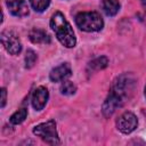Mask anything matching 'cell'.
<instances>
[{"label": "cell", "instance_id": "6da1fadb", "mask_svg": "<svg viewBox=\"0 0 146 146\" xmlns=\"http://www.w3.org/2000/svg\"><path fill=\"white\" fill-rule=\"evenodd\" d=\"M135 84L136 80L130 73H123L116 76L102 106V113L105 117L112 116L117 108L122 107L131 98L135 91Z\"/></svg>", "mask_w": 146, "mask_h": 146}, {"label": "cell", "instance_id": "7a4b0ae2", "mask_svg": "<svg viewBox=\"0 0 146 146\" xmlns=\"http://www.w3.org/2000/svg\"><path fill=\"white\" fill-rule=\"evenodd\" d=\"M50 27L55 32L58 41L65 48H74L76 44V38L71 24L65 18L64 14L56 11L50 18Z\"/></svg>", "mask_w": 146, "mask_h": 146}, {"label": "cell", "instance_id": "3957f363", "mask_svg": "<svg viewBox=\"0 0 146 146\" xmlns=\"http://www.w3.org/2000/svg\"><path fill=\"white\" fill-rule=\"evenodd\" d=\"M76 26L84 32H98L104 27V19L97 11H81L75 16Z\"/></svg>", "mask_w": 146, "mask_h": 146}, {"label": "cell", "instance_id": "277c9868", "mask_svg": "<svg viewBox=\"0 0 146 146\" xmlns=\"http://www.w3.org/2000/svg\"><path fill=\"white\" fill-rule=\"evenodd\" d=\"M32 131L36 137H40L46 144H49V145L60 144V139L58 137V132L56 128V121L52 119L35 125Z\"/></svg>", "mask_w": 146, "mask_h": 146}, {"label": "cell", "instance_id": "5b68a950", "mask_svg": "<svg viewBox=\"0 0 146 146\" xmlns=\"http://www.w3.org/2000/svg\"><path fill=\"white\" fill-rule=\"evenodd\" d=\"M1 43L10 55H18L22 51V42L19 35L13 30H5L0 35Z\"/></svg>", "mask_w": 146, "mask_h": 146}, {"label": "cell", "instance_id": "8992f818", "mask_svg": "<svg viewBox=\"0 0 146 146\" xmlns=\"http://www.w3.org/2000/svg\"><path fill=\"white\" fill-rule=\"evenodd\" d=\"M138 127V119L132 112L122 113L116 120V128L120 132L124 135H129L136 130Z\"/></svg>", "mask_w": 146, "mask_h": 146}, {"label": "cell", "instance_id": "52a82bcc", "mask_svg": "<svg viewBox=\"0 0 146 146\" xmlns=\"http://www.w3.org/2000/svg\"><path fill=\"white\" fill-rule=\"evenodd\" d=\"M48 98H49V91L46 87L39 86L38 88H35L31 97V103L33 108L35 111H42L48 102Z\"/></svg>", "mask_w": 146, "mask_h": 146}, {"label": "cell", "instance_id": "ba28073f", "mask_svg": "<svg viewBox=\"0 0 146 146\" xmlns=\"http://www.w3.org/2000/svg\"><path fill=\"white\" fill-rule=\"evenodd\" d=\"M72 75V68L68 63H62L54 67L49 73V79L51 82H63Z\"/></svg>", "mask_w": 146, "mask_h": 146}, {"label": "cell", "instance_id": "9c48e42d", "mask_svg": "<svg viewBox=\"0 0 146 146\" xmlns=\"http://www.w3.org/2000/svg\"><path fill=\"white\" fill-rule=\"evenodd\" d=\"M7 8L13 16L25 17L29 15L30 9L25 0H6Z\"/></svg>", "mask_w": 146, "mask_h": 146}, {"label": "cell", "instance_id": "30bf717a", "mask_svg": "<svg viewBox=\"0 0 146 146\" xmlns=\"http://www.w3.org/2000/svg\"><path fill=\"white\" fill-rule=\"evenodd\" d=\"M29 39L31 40L32 43L35 44H49L51 41L49 34L44 30L39 27H33L29 32Z\"/></svg>", "mask_w": 146, "mask_h": 146}, {"label": "cell", "instance_id": "8fae6325", "mask_svg": "<svg viewBox=\"0 0 146 146\" xmlns=\"http://www.w3.org/2000/svg\"><path fill=\"white\" fill-rule=\"evenodd\" d=\"M107 65H108V58L106 56H100V57H97V58H95V59H92L91 62L88 63L87 72L88 73L97 72V71L104 70Z\"/></svg>", "mask_w": 146, "mask_h": 146}, {"label": "cell", "instance_id": "7c38bea8", "mask_svg": "<svg viewBox=\"0 0 146 146\" xmlns=\"http://www.w3.org/2000/svg\"><path fill=\"white\" fill-rule=\"evenodd\" d=\"M120 7L121 5L119 0H103V3H102V8L104 13L110 17L115 16L119 13Z\"/></svg>", "mask_w": 146, "mask_h": 146}, {"label": "cell", "instance_id": "4fadbf2b", "mask_svg": "<svg viewBox=\"0 0 146 146\" xmlns=\"http://www.w3.org/2000/svg\"><path fill=\"white\" fill-rule=\"evenodd\" d=\"M26 116H27V108L23 107V108H19L18 111H16L15 113H13L10 119H9V121H10L11 124H15V125L16 124H21L22 122H24Z\"/></svg>", "mask_w": 146, "mask_h": 146}, {"label": "cell", "instance_id": "5bb4252c", "mask_svg": "<svg viewBox=\"0 0 146 146\" xmlns=\"http://www.w3.org/2000/svg\"><path fill=\"white\" fill-rule=\"evenodd\" d=\"M59 90H60V94L64 95V96H72L76 92V86L72 81L64 80L60 84Z\"/></svg>", "mask_w": 146, "mask_h": 146}, {"label": "cell", "instance_id": "9a60e30c", "mask_svg": "<svg viewBox=\"0 0 146 146\" xmlns=\"http://www.w3.org/2000/svg\"><path fill=\"white\" fill-rule=\"evenodd\" d=\"M29 2L36 13L44 11L50 5V0H29Z\"/></svg>", "mask_w": 146, "mask_h": 146}, {"label": "cell", "instance_id": "2e32d148", "mask_svg": "<svg viewBox=\"0 0 146 146\" xmlns=\"http://www.w3.org/2000/svg\"><path fill=\"white\" fill-rule=\"evenodd\" d=\"M36 60H38V55L35 54V51L32 50V49H27L26 54H25V58H24L25 67L26 68H32L35 65Z\"/></svg>", "mask_w": 146, "mask_h": 146}, {"label": "cell", "instance_id": "e0dca14e", "mask_svg": "<svg viewBox=\"0 0 146 146\" xmlns=\"http://www.w3.org/2000/svg\"><path fill=\"white\" fill-rule=\"evenodd\" d=\"M6 103H7V89L1 88V108L6 106Z\"/></svg>", "mask_w": 146, "mask_h": 146}, {"label": "cell", "instance_id": "ac0fdd59", "mask_svg": "<svg viewBox=\"0 0 146 146\" xmlns=\"http://www.w3.org/2000/svg\"><path fill=\"white\" fill-rule=\"evenodd\" d=\"M140 2H141L143 8H144V9H145V11H146V0H140Z\"/></svg>", "mask_w": 146, "mask_h": 146}, {"label": "cell", "instance_id": "d6986e66", "mask_svg": "<svg viewBox=\"0 0 146 146\" xmlns=\"http://www.w3.org/2000/svg\"><path fill=\"white\" fill-rule=\"evenodd\" d=\"M144 95H145V98H146V84H145V89H144Z\"/></svg>", "mask_w": 146, "mask_h": 146}]
</instances>
